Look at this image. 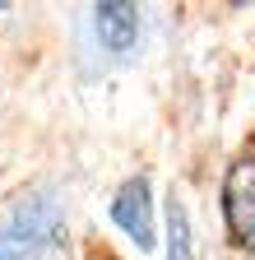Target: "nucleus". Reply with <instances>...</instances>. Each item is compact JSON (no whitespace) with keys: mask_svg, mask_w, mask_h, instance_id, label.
Wrapping results in <instances>:
<instances>
[{"mask_svg":"<svg viewBox=\"0 0 255 260\" xmlns=\"http://www.w3.org/2000/svg\"><path fill=\"white\" fill-rule=\"evenodd\" d=\"M65 246V214L47 190L19 195L0 214V260H51Z\"/></svg>","mask_w":255,"mask_h":260,"instance_id":"obj_1","label":"nucleus"},{"mask_svg":"<svg viewBox=\"0 0 255 260\" xmlns=\"http://www.w3.org/2000/svg\"><path fill=\"white\" fill-rule=\"evenodd\" d=\"M167 260H195V242H190V218L181 200H167Z\"/></svg>","mask_w":255,"mask_h":260,"instance_id":"obj_5","label":"nucleus"},{"mask_svg":"<svg viewBox=\"0 0 255 260\" xmlns=\"http://www.w3.org/2000/svg\"><path fill=\"white\" fill-rule=\"evenodd\" d=\"M223 218L241 251H255V162L241 158L223 177Z\"/></svg>","mask_w":255,"mask_h":260,"instance_id":"obj_3","label":"nucleus"},{"mask_svg":"<svg viewBox=\"0 0 255 260\" xmlns=\"http://www.w3.org/2000/svg\"><path fill=\"white\" fill-rule=\"evenodd\" d=\"M107 218L139 251H149L158 242V233H153V181L149 177H125L116 186V195H112V205H107Z\"/></svg>","mask_w":255,"mask_h":260,"instance_id":"obj_2","label":"nucleus"},{"mask_svg":"<svg viewBox=\"0 0 255 260\" xmlns=\"http://www.w3.org/2000/svg\"><path fill=\"white\" fill-rule=\"evenodd\" d=\"M93 28H98V42L107 51L125 56L139 42V5H130V0H102L93 10Z\"/></svg>","mask_w":255,"mask_h":260,"instance_id":"obj_4","label":"nucleus"}]
</instances>
